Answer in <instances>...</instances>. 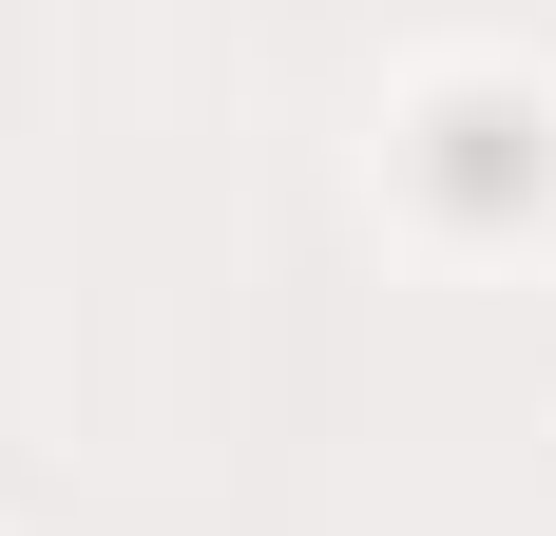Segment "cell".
Here are the masks:
<instances>
[{
  "mask_svg": "<svg viewBox=\"0 0 556 536\" xmlns=\"http://www.w3.org/2000/svg\"><path fill=\"white\" fill-rule=\"evenodd\" d=\"M422 173H442V212L500 230V212H538V192H556V115H518V97H442V115H422Z\"/></svg>",
  "mask_w": 556,
  "mask_h": 536,
  "instance_id": "6da1fadb",
  "label": "cell"
}]
</instances>
